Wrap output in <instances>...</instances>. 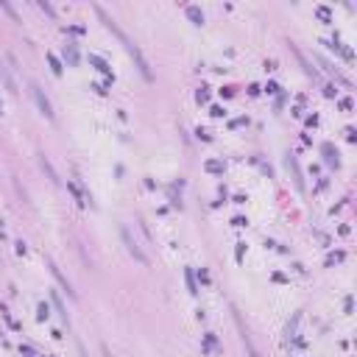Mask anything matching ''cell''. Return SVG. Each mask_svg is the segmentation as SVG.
<instances>
[{
  "label": "cell",
  "instance_id": "obj_1",
  "mask_svg": "<svg viewBox=\"0 0 357 357\" xmlns=\"http://www.w3.org/2000/svg\"><path fill=\"white\" fill-rule=\"evenodd\" d=\"M95 11H98V17H100V20H103V25H106V28H109V31L114 33V36H117V39H120L123 45H126V50H129V56H131L134 62H137V70H140V73H143V76L148 78V81H151V67H148V62H145L143 50H140V48H137V45H134L131 39H129V36H126V33H123L120 28H117V22L112 20L109 14H106V11L100 9V6H98V9H95Z\"/></svg>",
  "mask_w": 357,
  "mask_h": 357
},
{
  "label": "cell",
  "instance_id": "obj_2",
  "mask_svg": "<svg viewBox=\"0 0 357 357\" xmlns=\"http://www.w3.org/2000/svg\"><path fill=\"white\" fill-rule=\"evenodd\" d=\"M120 237H123V243H126V251H129V254H131L134 260H137V262L148 265V254H145L143 248H140V245H137V243L131 240V234H129V229H126V226L120 229Z\"/></svg>",
  "mask_w": 357,
  "mask_h": 357
},
{
  "label": "cell",
  "instance_id": "obj_3",
  "mask_svg": "<svg viewBox=\"0 0 357 357\" xmlns=\"http://www.w3.org/2000/svg\"><path fill=\"white\" fill-rule=\"evenodd\" d=\"M45 262H48V268H50V274H53V276L59 279V285H62V288L67 290V296H70V299H76V290H73V285H70V279H67L65 274H62V271H59V265H56V262L50 260V257H48Z\"/></svg>",
  "mask_w": 357,
  "mask_h": 357
},
{
  "label": "cell",
  "instance_id": "obj_4",
  "mask_svg": "<svg viewBox=\"0 0 357 357\" xmlns=\"http://www.w3.org/2000/svg\"><path fill=\"white\" fill-rule=\"evenodd\" d=\"M31 92H33V98H36V106H39V112H42L48 120H53V109H50V100L42 95V89L36 87V84H31Z\"/></svg>",
  "mask_w": 357,
  "mask_h": 357
},
{
  "label": "cell",
  "instance_id": "obj_5",
  "mask_svg": "<svg viewBox=\"0 0 357 357\" xmlns=\"http://www.w3.org/2000/svg\"><path fill=\"white\" fill-rule=\"evenodd\" d=\"M234 318H237V324H240V338H243V346H245V352H248V357H260V352H257L254 343H251V335L245 332L243 321H240V315H237V310H234Z\"/></svg>",
  "mask_w": 357,
  "mask_h": 357
},
{
  "label": "cell",
  "instance_id": "obj_6",
  "mask_svg": "<svg viewBox=\"0 0 357 357\" xmlns=\"http://www.w3.org/2000/svg\"><path fill=\"white\" fill-rule=\"evenodd\" d=\"M89 62H92V65L98 67L100 73H106V76H109V65H106V62H103V59H100V56H95V53H89Z\"/></svg>",
  "mask_w": 357,
  "mask_h": 357
},
{
  "label": "cell",
  "instance_id": "obj_7",
  "mask_svg": "<svg viewBox=\"0 0 357 357\" xmlns=\"http://www.w3.org/2000/svg\"><path fill=\"white\" fill-rule=\"evenodd\" d=\"M39 165H42V170L48 173V176H50V181H59V176H56V170L50 167V162H48L45 156H39Z\"/></svg>",
  "mask_w": 357,
  "mask_h": 357
},
{
  "label": "cell",
  "instance_id": "obj_8",
  "mask_svg": "<svg viewBox=\"0 0 357 357\" xmlns=\"http://www.w3.org/2000/svg\"><path fill=\"white\" fill-rule=\"evenodd\" d=\"M48 62H50V67H53L56 76H62V62H59V59H56L53 53H48Z\"/></svg>",
  "mask_w": 357,
  "mask_h": 357
},
{
  "label": "cell",
  "instance_id": "obj_9",
  "mask_svg": "<svg viewBox=\"0 0 357 357\" xmlns=\"http://www.w3.org/2000/svg\"><path fill=\"white\" fill-rule=\"evenodd\" d=\"M187 14H190V17H193V20H195V22H198V25H201V22H204V14H201V11L195 9V6H190V9H187Z\"/></svg>",
  "mask_w": 357,
  "mask_h": 357
},
{
  "label": "cell",
  "instance_id": "obj_10",
  "mask_svg": "<svg viewBox=\"0 0 357 357\" xmlns=\"http://www.w3.org/2000/svg\"><path fill=\"white\" fill-rule=\"evenodd\" d=\"M184 276H187V285H190V293H193V296H195V293H198V290H195V279H193V271H184Z\"/></svg>",
  "mask_w": 357,
  "mask_h": 357
},
{
  "label": "cell",
  "instance_id": "obj_11",
  "mask_svg": "<svg viewBox=\"0 0 357 357\" xmlns=\"http://www.w3.org/2000/svg\"><path fill=\"white\" fill-rule=\"evenodd\" d=\"M39 318H42V321L48 318V304H39Z\"/></svg>",
  "mask_w": 357,
  "mask_h": 357
},
{
  "label": "cell",
  "instance_id": "obj_12",
  "mask_svg": "<svg viewBox=\"0 0 357 357\" xmlns=\"http://www.w3.org/2000/svg\"><path fill=\"white\" fill-rule=\"evenodd\" d=\"M207 167H210V170H223L221 162H207Z\"/></svg>",
  "mask_w": 357,
  "mask_h": 357
},
{
  "label": "cell",
  "instance_id": "obj_13",
  "mask_svg": "<svg viewBox=\"0 0 357 357\" xmlns=\"http://www.w3.org/2000/svg\"><path fill=\"white\" fill-rule=\"evenodd\" d=\"M103 357H112V355H109V349H103Z\"/></svg>",
  "mask_w": 357,
  "mask_h": 357
},
{
  "label": "cell",
  "instance_id": "obj_14",
  "mask_svg": "<svg viewBox=\"0 0 357 357\" xmlns=\"http://www.w3.org/2000/svg\"><path fill=\"white\" fill-rule=\"evenodd\" d=\"M0 114H3V103H0Z\"/></svg>",
  "mask_w": 357,
  "mask_h": 357
}]
</instances>
